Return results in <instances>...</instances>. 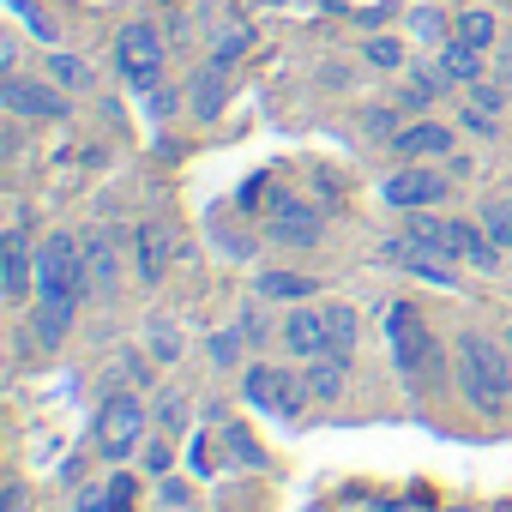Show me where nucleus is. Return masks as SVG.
Wrapping results in <instances>:
<instances>
[{
  "label": "nucleus",
  "mask_w": 512,
  "mask_h": 512,
  "mask_svg": "<svg viewBox=\"0 0 512 512\" xmlns=\"http://www.w3.org/2000/svg\"><path fill=\"white\" fill-rule=\"evenodd\" d=\"M452 386L476 416H506L512 410V350L506 338H488L464 326L452 338Z\"/></svg>",
  "instance_id": "1"
},
{
  "label": "nucleus",
  "mask_w": 512,
  "mask_h": 512,
  "mask_svg": "<svg viewBox=\"0 0 512 512\" xmlns=\"http://www.w3.org/2000/svg\"><path fill=\"white\" fill-rule=\"evenodd\" d=\"M380 332H386L392 368H398V380H404L410 392H422L428 380H440L446 350H440V338H434L428 314H422L410 296H398V302H386V308H380Z\"/></svg>",
  "instance_id": "2"
},
{
  "label": "nucleus",
  "mask_w": 512,
  "mask_h": 512,
  "mask_svg": "<svg viewBox=\"0 0 512 512\" xmlns=\"http://www.w3.org/2000/svg\"><path fill=\"white\" fill-rule=\"evenodd\" d=\"M410 229L428 241V247H440L452 266H470V272H500V260L506 253L494 247V235L482 229V217H434V211H410Z\"/></svg>",
  "instance_id": "3"
},
{
  "label": "nucleus",
  "mask_w": 512,
  "mask_h": 512,
  "mask_svg": "<svg viewBox=\"0 0 512 512\" xmlns=\"http://www.w3.org/2000/svg\"><path fill=\"white\" fill-rule=\"evenodd\" d=\"M145 422H151L145 398L127 392V386H109L103 404H97V422H91V446H97V458H109V464L133 458V452L145 446Z\"/></svg>",
  "instance_id": "4"
},
{
  "label": "nucleus",
  "mask_w": 512,
  "mask_h": 512,
  "mask_svg": "<svg viewBox=\"0 0 512 512\" xmlns=\"http://www.w3.org/2000/svg\"><path fill=\"white\" fill-rule=\"evenodd\" d=\"M241 398H247L253 410H266V416L296 422V416H302V404H308V386H302V374H290V368L247 362V374H241Z\"/></svg>",
  "instance_id": "5"
},
{
  "label": "nucleus",
  "mask_w": 512,
  "mask_h": 512,
  "mask_svg": "<svg viewBox=\"0 0 512 512\" xmlns=\"http://www.w3.org/2000/svg\"><path fill=\"white\" fill-rule=\"evenodd\" d=\"M115 67H121V79H127L139 97L157 91V85H163V31L145 25V19L121 25V37H115Z\"/></svg>",
  "instance_id": "6"
},
{
  "label": "nucleus",
  "mask_w": 512,
  "mask_h": 512,
  "mask_svg": "<svg viewBox=\"0 0 512 512\" xmlns=\"http://www.w3.org/2000/svg\"><path fill=\"white\" fill-rule=\"evenodd\" d=\"M266 241H278V247H290V253H308V247L326 241V211L278 187L272 205H266Z\"/></svg>",
  "instance_id": "7"
},
{
  "label": "nucleus",
  "mask_w": 512,
  "mask_h": 512,
  "mask_svg": "<svg viewBox=\"0 0 512 512\" xmlns=\"http://www.w3.org/2000/svg\"><path fill=\"white\" fill-rule=\"evenodd\" d=\"M0 103H7V115H19V121H67L73 115V97L43 73V79H31V73H7V85H0Z\"/></svg>",
  "instance_id": "8"
},
{
  "label": "nucleus",
  "mask_w": 512,
  "mask_h": 512,
  "mask_svg": "<svg viewBox=\"0 0 512 512\" xmlns=\"http://www.w3.org/2000/svg\"><path fill=\"white\" fill-rule=\"evenodd\" d=\"M37 290H73V296H91L85 284V241L55 229L43 247H37Z\"/></svg>",
  "instance_id": "9"
},
{
  "label": "nucleus",
  "mask_w": 512,
  "mask_h": 512,
  "mask_svg": "<svg viewBox=\"0 0 512 512\" xmlns=\"http://www.w3.org/2000/svg\"><path fill=\"white\" fill-rule=\"evenodd\" d=\"M446 187H452V175H440V163H404L398 175L380 181V199L392 211H434L446 199Z\"/></svg>",
  "instance_id": "10"
},
{
  "label": "nucleus",
  "mask_w": 512,
  "mask_h": 512,
  "mask_svg": "<svg viewBox=\"0 0 512 512\" xmlns=\"http://www.w3.org/2000/svg\"><path fill=\"white\" fill-rule=\"evenodd\" d=\"M278 344H284L296 362L332 356V314H326V302H290V314H284V326H278Z\"/></svg>",
  "instance_id": "11"
},
{
  "label": "nucleus",
  "mask_w": 512,
  "mask_h": 512,
  "mask_svg": "<svg viewBox=\"0 0 512 512\" xmlns=\"http://www.w3.org/2000/svg\"><path fill=\"white\" fill-rule=\"evenodd\" d=\"M380 260H386V266H398V272H410V278H428V284H458L452 260H446L440 247H428L410 223H404L392 241H380Z\"/></svg>",
  "instance_id": "12"
},
{
  "label": "nucleus",
  "mask_w": 512,
  "mask_h": 512,
  "mask_svg": "<svg viewBox=\"0 0 512 512\" xmlns=\"http://www.w3.org/2000/svg\"><path fill=\"white\" fill-rule=\"evenodd\" d=\"M37 290V253L25 241V229L7 235V247H0V296H7V308H25Z\"/></svg>",
  "instance_id": "13"
},
{
  "label": "nucleus",
  "mask_w": 512,
  "mask_h": 512,
  "mask_svg": "<svg viewBox=\"0 0 512 512\" xmlns=\"http://www.w3.org/2000/svg\"><path fill=\"white\" fill-rule=\"evenodd\" d=\"M79 302H85V296H73V290H37L31 338H37L43 350H61V344H67V332H73V320H79Z\"/></svg>",
  "instance_id": "14"
},
{
  "label": "nucleus",
  "mask_w": 512,
  "mask_h": 512,
  "mask_svg": "<svg viewBox=\"0 0 512 512\" xmlns=\"http://www.w3.org/2000/svg\"><path fill=\"white\" fill-rule=\"evenodd\" d=\"M392 151H398L404 163H446V157H452V127L434 121V115H416L410 127H398Z\"/></svg>",
  "instance_id": "15"
},
{
  "label": "nucleus",
  "mask_w": 512,
  "mask_h": 512,
  "mask_svg": "<svg viewBox=\"0 0 512 512\" xmlns=\"http://www.w3.org/2000/svg\"><path fill=\"white\" fill-rule=\"evenodd\" d=\"M169 260H175L169 223H139V235H133V278L139 284H163L169 278Z\"/></svg>",
  "instance_id": "16"
},
{
  "label": "nucleus",
  "mask_w": 512,
  "mask_h": 512,
  "mask_svg": "<svg viewBox=\"0 0 512 512\" xmlns=\"http://www.w3.org/2000/svg\"><path fill=\"white\" fill-rule=\"evenodd\" d=\"M434 67H440L452 85H476V79H488V49H476V43H464V37H446L440 55H434Z\"/></svg>",
  "instance_id": "17"
},
{
  "label": "nucleus",
  "mask_w": 512,
  "mask_h": 512,
  "mask_svg": "<svg viewBox=\"0 0 512 512\" xmlns=\"http://www.w3.org/2000/svg\"><path fill=\"white\" fill-rule=\"evenodd\" d=\"M344 368H350V356H338V350H332V356H314V362L302 368L308 398H314V404H338V398H344V380H350Z\"/></svg>",
  "instance_id": "18"
},
{
  "label": "nucleus",
  "mask_w": 512,
  "mask_h": 512,
  "mask_svg": "<svg viewBox=\"0 0 512 512\" xmlns=\"http://www.w3.org/2000/svg\"><path fill=\"white\" fill-rule=\"evenodd\" d=\"M223 97H229V67H205L199 79H193V91H187V109H193V121H217L223 115Z\"/></svg>",
  "instance_id": "19"
},
{
  "label": "nucleus",
  "mask_w": 512,
  "mask_h": 512,
  "mask_svg": "<svg viewBox=\"0 0 512 512\" xmlns=\"http://www.w3.org/2000/svg\"><path fill=\"white\" fill-rule=\"evenodd\" d=\"M452 37H464V43H476V49H494V43H500L494 7H464V13H452Z\"/></svg>",
  "instance_id": "20"
},
{
  "label": "nucleus",
  "mask_w": 512,
  "mask_h": 512,
  "mask_svg": "<svg viewBox=\"0 0 512 512\" xmlns=\"http://www.w3.org/2000/svg\"><path fill=\"white\" fill-rule=\"evenodd\" d=\"M43 73H49L67 97H79V91H91V85H97V73H91L79 55H61V49H49V55H43Z\"/></svg>",
  "instance_id": "21"
},
{
  "label": "nucleus",
  "mask_w": 512,
  "mask_h": 512,
  "mask_svg": "<svg viewBox=\"0 0 512 512\" xmlns=\"http://www.w3.org/2000/svg\"><path fill=\"white\" fill-rule=\"evenodd\" d=\"M85 284H91L97 296H109V290L121 284V266H115V247H109V241H85Z\"/></svg>",
  "instance_id": "22"
},
{
  "label": "nucleus",
  "mask_w": 512,
  "mask_h": 512,
  "mask_svg": "<svg viewBox=\"0 0 512 512\" xmlns=\"http://www.w3.org/2000/svg\"><path fill=\"white\" fill-rule=\"evenodd\" d=\"M482 229L494 235V247H500V253H512V193L482 199Z\"/></svg>",
  "instance_id": "23"
},
{
  "label": "nucleus",
  "mask_w": 512,
  "mask_h": 512,
  "mask_svg": "<svg viewBox=\"0 0 512 512\" xmlns=\"http://www.w3.org/2000/svg\"><path fill=\"white\" fill-rule=\"evenodd\" d=\"M260 296H278V302H308V296H314V278H308V272H266V278H260Z\"/></svg>",
  "instance_id": "24"
},
{
  "label": "nucleus",
  "mask_w": 512,
  "mask_h": 512,
  "mask_svg": "<svg viewBox=\"0 0 512 512\" xmlns=\"http://www.w3.org/2000/svg\"><path fill=\"white\" fill-rule=\"evenodd\" d=\"M326 314H332V350H338V356H350V350H356V338H362V314H356L350 302H326Z\"/></svg>",
  "instance_id": "25"
},
{
  "label": "nucleus",
  "mask_w": 512,
  "mask_h": 512,
  "mask_svg": "<svg viewBox=\"0 0 512 512\" xmlns=\"http://www.w3.org/2000/svg\"><path fill=\"white\" fill-rule=\"evenodd\" d=\"M151 422H157L163 434H181V428H187V392H181V386H163L157 404H151Z\"/></svg>",
  "instance_id": "26"
},
{
  "label": "nucleus",
  "mask_w": 512,
  "mask_h": 512,
  "mask_svg": "<svg viewBox=\"0 0 512 512\" xmlns=\"http://www.w3.org/2000/svg\"><path fill=\"white\" fill-rule=\"evenodd\" d=\"M223 446H229V458H235V464H247V470H266V464H272V458H266V446L253 440L241 422H229V428H223Z\"/></svg>",
  "instance_id": "27"
},
{
  "label": "nucleus",
  "mask_w": 512,
  "mask_h": 512,
  "mask_svg": "<svg viewBox=\"0 0 512 512\" xmlns=\"http://www.w3.org/2000/svg\"><path fill=\"white\" fill-rule=\"evenodd\" d=\"M446 85H452V79H446L440 67H428V73H410V91H404V103H410V109H422V115H434V97H440Z\"/></svg>",
  "instance_id": "28"
},
{
  "label": "nucleus",
  "mask_w": 512,
  "mask_h": 512,
  "mask_svg": "<svg viewBox=\"0 0 512 512\" xmlns=\"http://www.w3.org/2000/svg\"><path fill=\"white\" fill-rule=\"evenodd\" d=\"M247 49H253V31H247V25H223L217 43H211V61H217V67H235Z\"/></svg>",
  "instance_id": "29"
},
{
  "label": "nucleus",
  "mask_w": 512,
  "mask_h": 512,
  "mask_svg": "<svg viewBox=\"0 0 512 512\" xmlns=\"http://www.w3.org/2000/svg\"><path fill=\"white\" fill-rule=\"evenodd\" d=\"M362 55H368V67H380V73H398V67H404V43H398V37H368Z\"/></svg>",
  "instance_id": "30"
},
{
  "label": "nucleus",
  "mask_w": 512,
  "mask_h": 512,
  "mask_svg": "<svg viewBox=\"0 0 512 512\" xmlns=\"http://www.w3.org/2000/svg\"><path fill=\"white\" fill-rule=\"evenodd\" d=\"M410 37H422V43H446V37H452V19H440L434 7H416V13H410Z\"/></svg>",
  "instance_id": "31"
},
{
  "label": "nucleus",
  "mask_w": 512,
  "mask_h": 512,
  "mask_svg": "<svg viewBox=\"0 0 512 512\" xmlns=\"http://www.w3.org/2000/svg\"><path fill=\"white\" fill-rule=\"evenodd\" d=\"M494 121H500L494 109H482V103H470V97H464V109H458V127H464V133H476V139H494V133H500Z\"/></svg>",
  "instance_id": "32"
},
{
  "label": "nucleus",
  "mask_w": 512,
  "mask_h": 512,
  "mask_svg": "<svg viewBox=\"0 0 512 512\" xmlns=\"http://www.w3.org/2000/svg\"><path fill=\"white\" fill-rule=\"evenodd\" d=\"M7 7H13L25 25H31V37H37V43H55V37H61V31H55V19H49V13H37L31 0H7Z\"/></svg>",
  "instance_id": "33"
},
{
  "label": "nucleus",
  "mask_w": 512,
  "mask_h": 512,
  "mask_svg": "<svg viewBox=\"0 0 512 512\" xmlns=\"http://www.w3.org/2000/svg\"><path fill=\"white\" fill-rule=\"evenodd\" d=\"M362 127H368V139H386V145H392V139H398V109H368Z\"/></svg>",
  "instance_id": "34"
},
{
  "label": "nucleus",
  "mask_w": 512,
  "mask_h": 512,
  "mask_svg": "<svg viewBox=\"0 0 512 512\" xmlns=\"http://www.w3.org/2000/svg\"><path fill=\"white\" fill-rule=\"evenodd\" d=\"M151 356H157V362H163V368H169V362H175V356H181V338H175V332H169V326H163V320H151Z\"/></svg>",
  "instance_id": "35"
},
{
  "label": "nucleus",
  "mask_w": 512,
  "mask_h": 512,
  "mask_svg": "<svg viewBox=\"0 0 512 512\" xmlns=\"http://www.w3.org/2000/svg\"><path fill=\"white\" fill-rule=\"evenodd\" d=\"M211 362H217V368H235V362H241V326L211 338Z\"/></svg>",
  "instance_id": "36"
},
{
  "label": "nucleus",
  "mask_w": 512,
  "mask_h": 512,
  "mask_svg": "<svg viewBox=\"0 0 512 512\" xmlns=\"http://www.w3.org/2000/svg\"><path fill=\"white\" fill-rule=\"evenodd\" d=\"M169 464H175V452H169V434H163V428H157V434H151V440H145V470H151V476H163V470H169Z\"/></svg>",
  "instance_id": "37"
},
{
  "label": "nucleus",
  "mask_w": 512,
  "mask_h": 512,
  "mask_svg": "<svg viewBox=\"0 0 512 512\" xmlns=\"http://www.w3.org/2000/svg\"><path fill=\"white\" fill-rule=\"evenodd\" d=\"M103 488H109V512H133V500H139V488H133V476H109Z\"/></svg>",
  "instance_id": "38"
},
{
  "label": "nucleus",
  "mask_w": 512,
  "mask_h": 512,
  "mask_svg": "<svg viewBox=\"0 0 512 512\" xmlns=\"http://www.w3.org/2000/svg\"><path fill=\"white\" fill-rule=\"evenodd\" d=\"M73 512H109V488H97V482H85V488L73 494Z\"/></svg>",
  "instance_id": "39"
},
{
  "label": "nucleus",
  "mask_w": 512,
  "mask_h": 512,
  "mask_svg": "<svg viewBox=\"0 0 512 512\" xmlns=\"http://www.w3.org/2000/svg\"><path fill=\"white\" fill-rule=\"evenodd\" d=\"M31 506V488H25V476H7V512H25Z\"/></svg>",
  "instance_id": "40"
},
{
  "label": "nucleus",
  "mask_w": 512,
  "mask_h": 512,
  "mask_svg": "<svg viewBox=\"0 0 512 512\" xmlns=\"http://www.w3.org/2000/svg\"><path fill=\"white\" fill-rule=\"evenodd\" d=\"M506 79H512V43H506Z\"/></svg>",
  "instance_id": "41"
},
{
  "label": "nucleus",
  "mask_w": 512,
  "mask_h": 512,
  "mask_svg": "<svg viewBox=\"0 0 512 512\" xmlns=\"http://www.w3.org/2000/svg\"><path fill=\"white\" fill-rule=\"evenodd\" d=\"M506 350H512V326H506Z\"/></svg>",
  "instance_id": "42"
},
{
  "label": "nucleus",
  "mask_w": 512,
  "mask_h": 512,
  "mask_svg": "<svg viewBox=\"0 0 512 512\" xmlns=\"http://www.w3.org/2000/svg\"><path fill=\"white\" fill-rule=\"evenodd\" d=\"M500 7H512V0H500Z\"/></svg>",
  "instance_id": "43"
},
{
  "label": "nucleus",
  "mask_w": 512,
  "mask_h": 512,
  "mask_svg": "<svg viewBox=\"0 0 512 512\" xmlns=\"http://www.w3.org/2000/svg\"><path fill=\"white\" fill-rule=\"evenodd\" d=\"M506 91H512V79H506Z\"/></svg>",
  "instance_id": "44"
}]
</instances>
